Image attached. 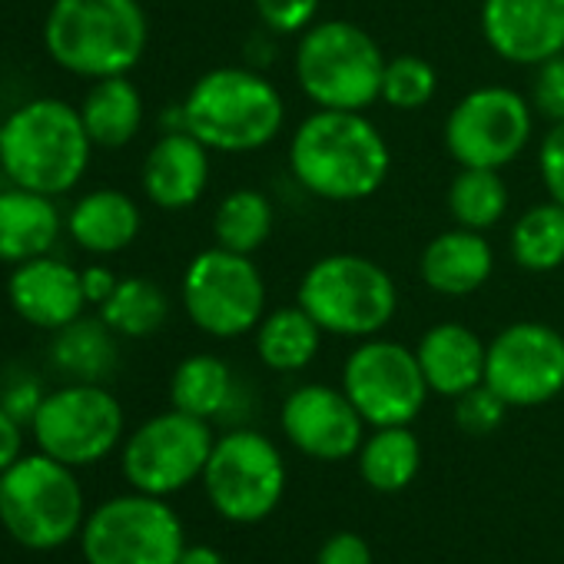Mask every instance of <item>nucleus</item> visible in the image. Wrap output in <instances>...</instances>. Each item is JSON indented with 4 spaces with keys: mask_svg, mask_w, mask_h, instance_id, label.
Listing matches in <instances>:
<instances>
[{
    "mask_svg": "<svg viewBox=\"0 0 564 564\" xmlns=\"http://www.w3.org/2000/svg\"><path fill=\"white\" fill-rule=\"evenodd\" d=\"M209 147H203L189 130L160 133L143 156L140 186L156 209L180 213L203 199L209 186Z\"/></svg>",
    "mask_w": 564,
    "mask_h": 564,
    "instance_id": "6ab92c4d",
    "label": "nucleus"
},
{
    "mask_svg": "<svg viewBox=\"0 0 564 564\" xmlns=\"http://www.w3.org/2000/svg\"><path fill=\"white\" fill-rule=\"evenodd\" d=\"M24 455V425L0 405V475Z\"/></svg>",
    "mask_w": 564,
    "mask_h": 564,
    "instance_id": "ea45409f",
    "label": "nucleus"
},
{
    "mask_svg": "<svg viewBox=\"0 0 564 564\" xmlns=\"http://www.w3.org/2000/svg\"><path fill=\"white\" fill-rule=\"evenodd\" d=\"M44 395H47V392L41 389L37 376L18 372V376H11V379L4 382V389H0V405H4L24 429H31V422H34V415H37Z\"/></svg>",
    "mask_w": 564,
    "mask_h": 564,
    "instance_id": "4c0bfd02",
    "label": "nucleus"
},
{
    "mask_svg": "<svg viewBox=\"0 0 564 564\" xmlns=\"http://www.w3.org/2000/svg\"><path fill=\"white\" fill-rule=\"evenodd\" d=\"M87 521L84 488L70 465L34 452L0 475V524L28 551H57Z\"/></svg>",
    "mask_w": 564,
    "mask_h": 564,
    "instance_id": "0eeeda50",
    "label": "nucleus"
},
{
    "mask_svg": "<svg viewBox=\"0 0 564 564\" xmlns=\"http://www.w3.org/2000/svg\"><path fill=\"white\" fill-rule=\"evenodd\" d=\"M382 70V47L352 21H316L296 41V84L319 110H369L379 104Z\"/></svg>",
    "mask_w": 564,
    "mask_h": 564,
    "instance_id": "423d86ee",
    "label": "nucleus"
},
{
    "mask_svg": "<svg viewBox=\"0 0 564 564\" xmlns=\"http://www.w3.org/2000/svg\"><path fill=\"white\" fill-rule=\"evenodd\" d=\"M435 94H438V74L425 57H419V54L386 57L379 104L402 110V113H415V110L429 107L435 100Z\"/></svg>",
    "mask_w": 564,
    "mask_h": 564,
    "instance_id": "473e14b6",
    "label": "nucleus"
},
{
    "mask_svg": "<svg viewBox=\"0 0 564 564\" xmlns=\"http://www.w3.org/2000/svg\"><path fill=\"white\" fill-rule=\"evenodd\" d=\"M290 170L316 199L362 203L386 186L392 150L366 110L316 107L290 140Z\"/></svg>",
    "mask_w": 564,
    "mask_h": 564,
    "instance_id": "f257e3e1",
    "label": "nucleus"
},
{
    "mask_svg": "<svg viewBox=\"0 0 564 564\" xmlns=\"http://www.w3.org/2000/svg\"><path fill=\"white\" fill-rule=\"evenodd\" d=\"M323 329L319 323L296 303V306H279L262 316L256 326V356L269 372L279 376H296L310 369L323 349Z\"/></svg>",
    "mask_w": 564,
    "mask_h": 564,
    "instance_id": "393cba45",
    "label": "nucleus"
},
{
    "mask_svg": "<svg viewBox=\"0 0 564 564\" xmlns=\"http://www.w3.org/2000/svg\"><path fill=\"white\" fill-rule=\"evenodd\" d=\"M183 120L213 153H256L286 127V100L252 67H213L186 90Z\"/></svg>",
    "mask_w": 564,
    "mask_h": 564,
    "instance_id": "20e7f679",
    "label": "nucleus"
},
{
    "mask_svg": "<svg viewBox=\"0 0 564 564\" xmlns=\"http://www.w3.org/2000/svg\"><path fill=\"white\" fill-rule=\"evenodd\" d=\"M176 564H229L213 544H186Z\"/></svg>",
    "mask_w": 564,
    "mask_h": 564,
    "instance_id": "79ce46f5",
    "label": "nucleus"
},
{
    "mask_svg": "<svg viewBox=\"0 0 564 564\" xmlns=\"http://www.w3.org/2000/svg\"><path fill=\"white\" fill-rule=\"evenodd\" d=\"M534 77H531V107L538 117L551 120V123H561L564 120V54L531 67Z\"/></svg>",
    "mask_w": 564,
    "mask_h": 564,
    "instance_id": "c9c22d12",
    "label": "nucleus"
},
{
    "mask_svg": "<svg viewBox=\"0 0 564 564\" xmlns=\"http://www.w3.org/2000/svg\"><path fill=\"white\" fill-rule=\"evenodd\" d=\"M279 429L300 455L313 462H346L362 448L369 425L343 386L306 382L282 399Z\"/></svg>",
    "mask_w": 564,
    "mask_h": 564,
    "instance_id": "dca6fc26",
    "label": "nucleus"
},
{
    "mask_svg": "<svg viewBox=\"0 0 564 564\" xmlns=\"http://www.w3.org/2000/svg\"><path fill=\"white\" fill-rule=\"evenodd\" d=\"M343 392L352 399L369 429L412 425L432 395L415 349L382 336L362 339L346 356Z\"/></svg>",
    "mask_w": 564,
    "mask_h": 564,
    "instance_id": "4468645a",
    "label": "nucleus"
},
{
    "mask_svg": "<svg viewBox=\"0 0 564 564\" xmlns=\"http://www.w3.org/2000/svg\"><path fill=\"white\" fill-rule=\"evenodd\" d=\"M316 564H376L372 544L356 531H336L323 541Z\"/></svg>",
    "mask_w": 564,
    "mask_h": 564,
    "instance_id": "58836bf2",
    "label": "nucleus"
},
{
    "mask_svg": "<svg viewBox=\"0 0 564 564\" xmlns=\"http://www.w3.org/2000/svg\"><path fill=\"white\" fill-rule=\"evenodd\" d=\"M252 8L265 34L300 37L306 28L319 21L323 0H252Z\"/></svg>",
    "mask_w": 564,
    "mask_h": 564,
    "instance_id": "f704fd0d",
    "label": "nucleus"
},
{
    "mask_svg": "<svg viewBox=\"0 0 564 564\" xmlns=\"http://www.w3.org/2000/svg\"><path fill=\"white\" fill-rule=\"evenodd\" d=\"M64 229L67 216H61L54 196L14 183L0 189V262L21 265L54 252Z\"/></svg>",
    "mask_w": 564,
    "mask_h": 564,
    "instance_id": "4be33fe9",
    "label": "nucleus"
},
{
    "mask_svg": "<svg viewBox=\"0 0 564 564\" xmlns=\"http://www.w3.org/2000/svg\"><path fill=\"white\" fill-rule=\"evenodd\" d=\"M362 481L379 495H399L405 491L419 468H422V442L412 432V425H389L372 429L366 435L362 448L356 452Z\"/></svg>",
    "mask_w": 564,
    "mask_h": 564,
    "instance_id": "cd10ccee",
    "label": "nucleus"
},
{
    "mask_svg": "<svg viewBox=\"0 0 564 564\" xmlns=\"http://www.w3.org/2000/svg\"><path fill=\"white\" fill-rule=\"evenodd\" d=\"M97 316L123 339H147L156 336L170 319V296L153 279L130 275L120 279L113 296L97 310Z\"/></svg>",
    "mask_w": 564,
    "mask_h": 564,
    "instance_id": "7c9ffc66",
    "label": "nucleus"
},
{
    "mask_svg": "<svg viewBox=\"0 0 564 564\" xmlns=\"http://www.w3.org/2000/svg\"><path fill=\"white\" fill-rule=\"evenodd\" d=\"M183 547L186 531L173 505L143 491L107 498L80 528L87 564H176Z\"/></svg>",
    "mask_w": 564,
    "mask_h": 564,
    "instance_id": "9d476101",
    "label": "nucleus"
},
{
    "mask_svg": "<svg viewBox=\"0 0 564 564\" xmlns=\"http://www.w3.org/2000/svg\"><path fill=\"white\" fill-rule=\"evenodd\" d=\"M8 303L28 326L44 333L64 329L90 306L84 296L80 269L51 252L14 265L8 275Z\"/></svg>",
    "mask_w": 564,
    "mask_h": 564,
    "instance_id": "a211bd4d",
    "label": "nucleus"
},
{
    "mask_svg": "<svg viewBox=\"0 0 564 564\" xmlns=\"http://www.w3.org/2000/svg\"><path fill=\"white\" fill-rule=\"evenodd\" d=\"M272 226H275L272 199L256 186L229 189L219 199L216 213H213V239H216V246L242 252V256L259 252L269 242Z\"/></svg>",
    "mask_w": 564,
    "mask_h": 564,
    "instance_id": "c756f323",
    "label": "nucleus"
},
{
    "mask_svg": "<svg viewBox=\"0 0 564 564\" xmlns=\"http://www.w3.org/2000/svg\"><path fill=\"white\" fill-rule=\"evenodd\" d=\"M80 282H84V296H87V303L100 310V306L113 296L120 275H117L110 265H87V269H80Z\"/></svg>",
    "mask_w": 564,
    "mask_h": 564,
    "instance_id": "a19ab883",
    "label": "nucleus"
},
{
    "mask_svg": "<svg viewBox=\"0 0 564 564\" xmlns=\"http://www.w3.org/2000/svg\"><path fill=\"white\" fill-rule=\"evenodd\" d=\"M117 339L100 316H80L54 333L51 366L70 382H107L120 362Z\"/></svg>",
    "mask_w": 564,
    "mask_h": 564,
    "instance_id": "a878e982",
    "label": "nucleus"
},
{
    "mask_svg": "<svg viewBox=\"0 0 564 564\" xmlns=\"http://www.w3.org/2000/svg\"><path fill=\"white\" fill-rule=\"evenodd\" d=\"M147 44L150 21L140 0H54L44 18L51 61L90 84L130 74Z\"/></svg>",
    "mask_w": 564,
    "mask_h": 564,
    "instance_id": "f03ea898",
    "label": "nucleus"
},
{
    "mask_svg": "<svg viewBox=\"0 0 564 564\" xmlns=\"http://www.w3.org/2000/svg\"><path fill=\"white\" fill-rule=\"evenodd\" d=\"M296 303L326 336L362 343L382 336L395 319L399 286L382 262L362 252H329L303 272Z\"/></svg>",
    "mask_w": 564,
    "mask_h": 564,
    "instance_id": "39448f33",
    "label": "nucleus"
},
{
    "mask_svg": "<svg viewBox=\"0 0 564 564\" xmlns=\"http://www.w3.org/2000/svg\"><path fill=\"white\" fill-rule=\"evenodd\" d=\"M143 213L133 196L113 186L84 193L67 213V236L90 256H117L137 242Z\"/></svg>",
    "mask_w": 564,
    "mask_h": 564,
    "instance_id": "5701e85b",
    "label": "nucleus"
},
{
    "mask_svg": "<svg viewBox=\"0 0 564 564\" xmlns=\"http://www.w3.org/2000/svg\"><path fill=\"white\" fill-rule=\"evenodd\" d=\"M127 415L104 382H67L44 395L31 435L37 452L70 465H97L123 445Z\"/></svg>",
    "mask_w": 564,
    "mask_h": 564,
    "instance_id": "9b49d317",
    "label": "nucleus"
},
{
    "mask_svg": "<svg viewBox=\"0 0 564 564\" xmlns=\"http://www.w3.org/2000/svg\"><path fill=\"white\" fill-rule=\"evenodd\" d=\"M495 272V249L478 229L452 226L429 239L419 256V275L435 296H475Z\"/></svg>",
    "mask_w": 564,
    "mask_h": 564,
    "instance_id": "aec40b11",
    "label": "nucleus"
},
{
    "mask_svg": "<svg viewBox=\"0 0 564 564\" xmlns=\"http://www.w3.org/2000/svg\"><path fill=\"white\" fill-rule=\"evenodd\" d=\"M77 110L87 127V137L94 140V147L104 150H120L133 143L147 117L143 94L137 90L130 74L94 80Z\"/></svg>",
    "mask_w": 564,
    "mask_h": 564,
    "instance_id": "b1692460",
    "label": "nucleus"
},
{
    "mask_svg": "<svg viewBox=\"0 0 564 564\" xmlns=\"http://www.w3.org/2000/svg\"><path fill=\"white\" fill-rule=\"evenodd\" d=\"M213 445L216 435L206 419L170 409L123 438L120 468L133 491L170 498L203 478Z\"/></svg>",
    "mask_w": 564,
    "mask_h": 564,
    "instance_id": "ddd939ff",
    "label": "nucleus"
},
{
    "mask_svg": "<svg viewBox=\"0 0 564 564\" xmlns=\"http://www.w3.org/2000/svg\"><path fill=\"white\" fill-rule=\"evenodd\" d=\"M0 133H4V117H0Z\"/></svg>",
    "mask_w": 564,
    "mask_h": 564,
    "instance_id": "37998d69",
    "label": "nucleus"
},
{
    "mask_svg": "<svg viewBox=\"0 0 564 564\" xmlns=\"http://www.w3.org/2000/svg\"><path fill=\"white\" fill-rule=\"evenodd\" d=\"M236 395H239V386H236L232 369L213 352L186 356L170 376L173 409L196 415V419H206V422L223 419L232 409Z\"/></svg>",
    "mask_w": 564,
    "mask_h": 564,
    "instance_id": "bb28decb",
    "label": "nucleus"
},
{
    "mask_svg": "<svg viewBox=\"0 0 564 564\" xmlns=\"http://www.w3.org/2000/svg\"><path fill=\"white\" fill-rule=\"evenodd\" d=\"M286 458L256 429H229L216 438L203 468V491L213 511L232 524L265 521L286 495Z\"/></svg>",
    "mask_w": 564,
    "mask_h": 564,
    "instance_id": "6e6552de",
    "label": "nucleus"
},
{
    "mask_svg": "<svg viewBox=\"0 0 564 564\" xmlns=\"http://www.w3.org/2000/svg\"><path fill=\"white\" fill-rule=\"evenodd\" d=\"M415 356L432 395L458 399L485 382L488 343L465 323H438L425 329Z\"/></svg>",
    "mask_w": 564,
    "mask_h": 564,
    "instance_id": "412c9836",
    "label": "nucleus"
},
{
    "mask_svg": "<svg viewBox=\"0 0 564 564\" xmlns=\"http://www.w3.org/2000/svg\"><path fill=\"white\" fill-rule=\"evenodd\" d=\"M508 249L518 269L544 275L564 265V206L554 199L528 206L508 232Z\"/></svg>",
    "mask_w": 564,
    "mask_h": 564,
    "instance_id": "c85d7f7f",
    "label": "nucleus"
},
{
    "mask_svg": "<svg viewBox=\"0 0 564 564\" xmlns=\"http://www.w3.org/2000/svg\"><path fill=\"white\" fill-rule=\"evenodd\" d=\"M452 402H455V425L465 435H475V438H485V435L498 432L505 415H508V402L485 382L468 389L465 395H458Z\"/></svg>",
    "mask_w": 564,
    "mask_h": 564,
    "instance_id": "72a5a7b5",
    "label": "nucleus"
},
{
    "mask_svg": "<svg viewBox=\"0 0 564 564\" xmlns=\"http://www.w3.org/2000/svg\"><path fill=\"white\" fill-rule=\"evenodd\" d=\"M94 140L80 110L57 97H37L4 117L0 170L14 186L64 196L87 176Z\"/></svg>",
    "mask_w": 564,
    "mask_h": 564,
    "instance_id": "7ed1b4c3",
    "label": "nucleus"
},
{
    "mask_svg": "<svg viewBox=\"0 0 564 564\" xmlns=\"http://www.w3.org/2000/svg\"><path fill=\"white\" fill-rule=\"evenodd\" d=\"M180 300L189 323L213 339L256 333L265 310V279L252 256L209 246L186 262Z\"/></svg>",
    "mask_w": 564,
    "mask_h": 564,
    "instance_id": "1a4fd4ad",
    "label": "nucleus"
},
{
    "mask_svg": "<svg viewBox=\"0 0 564 564\" xmlns=\"http://www.w3.org/2000/svg\"><path fill=\"white\" fill-rule=\"evenodd\" d=\"M448 213L455 226L488 232L495 229L508 213V183L501 170H481V166H458V173L448 183Z\"/></svg>",
    "mask_w": 564,
    "mask_h": 564,
    "instance_id": "2f4dec72",
    "label": "nucleus"
},
{
    "mask_svg": "<svg viewBox=\"0 0 564 564\" xmlns=\"http://www.w3.org/2000/svg\"><path fill=\"white\" fill-rule=\"evenodd\" d=\"M534 107L524 94L485 84L468 90L445 117V150L458 166L505 170L511 166L534 137Z\"/></svg>",
    "mask_w": 564,
    "mask_h": 564,
    "instance_id": "f8f14e48",
    "label": "nucleus"
},
{
    "mask_svg": "<svg viewBox=\"0 0 564 564\" xmlns=\"http://www.w3.org/2000/svg\"><path fill=\"white\" fill-rule=\"evenodd\" d=\"M481 37L495 57L538 67L564 54V0H481Z\"/></svg>",
    "mask_w": 564,
    "mask_h": 564,
    "instance_id": "f3484780",
    "label": "nucleus"
},
{
    "mask_svg": "<svg viewBox=\"0 0 564 564\" xmlns=\"http://www.w3.org/2000/svg\"><path fill=\"white\" fill-rule=\"evenodd\" d=\"M485 386L508 409H538L564 392V333L547 323L521 319L488 343Z\"/></svg>",
    "mask_w": 564,
    "mask_h": 564,
    "instance_id": "2eb2a0df",
    "label": "nucleus"
},
{
    "mask_svg": "<svg viewBox=\"0 0 564 564\" xmlns=\"http://www.w3.org/2000/svg\"><path fill=\"white\" fill-rule=\"evenodd\" d=\"M538 173L547 189V199L564 206V120L551 123V130L538 143Z\"/></svg>",
    "mask_w": 564,
    "mask_h": 564,
    "instance_id": "e433bc0d",
    "label": "nucleus"
}]
</instances>
